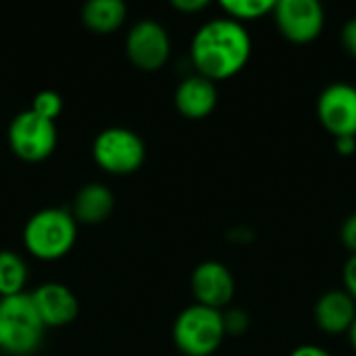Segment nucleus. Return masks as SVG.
I'll return each instance as SVG.
<instances>
[{"mask_svg":"<svg viewBox=\"0 0 356 356\" xmlns=\"http://www.w3.org/2000/svg\"><path fill=\"white\" fill-rule=\"evenodd\" d=\"M171 6L179 13H188V15H194V13H200L209 6V0H173Z\"/></svg>","mask_w":356,"mask_h":356,"instance_id":"23","label":"nucleus"},{"mask_svg":"<svg viewBox=\"0 0 356 356\" xmlns=\"http://www.w3.org/2000/svg\"><path fill=\"white\" fill-rule=\"evenodd\" d=\"M340 40H342L344 50L356 58V17L344 23V27L340 31Z\"/></svg>","mask_w":356,"mask_h":356,"instance_id":"22","label":"nucleus"},{"mask_svg":"<svg viewBox=\"0 0 356 356\" xmlns=\"http://www.w3.org/2000/svg\"><path fill=\"white\" fill-rule=\"evenodd\" d=\"M217 100H219L217 83L198 73L181 79L173 96L177 113L192 121H200L209 117L215 111Z\"/></svg>","mask_w":356,"mask_h":356,"instance_id":"12","label":"nucleus"},{"mask_svg":"<svg viewBox=\"0 0 356 356\" xmlns=\"http://www.w3.org/2000/svg\"><path fill=\"white\" fill-rule=\"evenodd\" d=\"M290 356H334L330 350H325L323 346L319 344H302V346H296Z\"/></svg>","mask_w":356,"mask_h":356,"instance_id":"24","label":"nucleus"},{"mask_svg":"<svg viewBox=\"0 0 356 356\" xmlns=\"http://www.w3.org/2000/svg\"><path fill=\"white\" fill-rule=\"evenodd\" d=\"M113 209H115L113 192L102 184H88L75 194L71 215L75 217L77 223L98 225L111 217Z\"/></svg>","mask_w":356,"mask_h":356,"instance_id":"14","label":"nucleus"},{"mask_svg":"<svg viewBox=\"0 0 356 356\" xmlns=\"http://www.w3.org/2000/svg\"><path fill=\"white\" fill-rule=\"evenodd\" d=\"M44 323L29 294L0 298V350L8 356L35 355L44 342Z\"/></svg>","mask_w":356,"mask_h":356,"instance_id":"3","label":"nucleus"},{"mask_svg":"<svg viewBox=\"0 0 356 356\" xmlns=\"http://www.w3.org/2000/svg\"><path fill=\"white\" fill-rule=\"evenodd\" d=\"M317 119L321 127L338 138H356V86L334 81L317 98Z\"/></svg>","mask_w":356,"mask_h":356,"instance_id":"9","label":"nucleus"},{"mask_svg":"<svg viewBox=\"0 0 356 356\" xmlns=\"http://www.w3.org/2000/svg\"><path fill=\"white\" fill-rule=\"evenodd\" d=\"M356 319V302L346 290H330L315 305V323L327 336H342Z\"/></svg>","mask_w":356,"mask_h":356,"instance_id":"13","label":"nucleus"},{"mask_svg":"<svg viewBox=\"0 0 356 356\" xmlns=\"http://www.w3.org/2000/svg\"><path fill=\"white\" fill-rule=\"evenodd\" d=\"M77 240V221L65 209H42L23 227V246L38 261H58Z\"/></svg>","mask_w":356,"mask_h":356,"instance_id":"2","label":"nucleus"},{"mask_svg":"<svg viewBox=\"0 0 356 356\" xmlns=\"http://www.w3.org/2000/svg\"><path fill=\"white\" fill-rule=\"evenodd\" d=\"M125 54L140 71H159L171 56V38L159 21L142 19L127 31Z\"/></svg>","mask_w":356,"mask_h":356,"instance_id":"8","label":"nucleus"},{"mask_svg":"<svg viewBox=\"0 0 356 356\" xmlns=\"http://www.w3.org/2000/svg\"><path fill=\"white\" fill-rule=\"evenodd\" d=\"M271 15L280 33L292 44H311L325 27V8L319 0H280Z\"/></svg>","mask_w":356,"mask_h":356,"instance_id":"7","label":"nucleus"},{"mask_svg":"<svg viewBox=\"0 0 356 356\" xmlns=\"http://www.w3.org/2000/svg\"><path fill=\"white\" fill-rule=\"evenodd\" d=\"M219 6L227 19L246 25L248 21H257L271 15L275 8V0H221Z\"/></svg>","mask_w":356,"mask_h":356,"instance_id":"17","label":"nucleus"},{"mask_svg":"<svg viewBox=\"0 0 356 356\" xmlns=\"http://www.w3.org/2000/svg\"><path fill=\"white\" fill-rule=\"evenodd\" d=\"M35 115H40L42 119L54 121L60 113H63V98L58 92L54 90H42L33 96L31 106H29Z\"/></svg>","mask_w":356,"mask_h":356,"instance_id":"18","label":"nucleus"},{"mask_svg":"<svg viewBox=\"0 0 356 356\" xmlns=\"http://www.w3.org/2000/svg\"><path fill=\"white\" fill-rule=\"evenodd\" d=\"M223 340V311L194 302L175 317L173 344L184 356L215 355L221 348Z\"/></svg>","mask_w":356,"mask_h":356,"instance_id":"4","label":"nucleus"},{"mask_svg":"<svg viewBox=\"0 0 356 356\" xmlns=\"http://www.w3.org/2000/svg\"><path fill=\"white\" fill-rule=\"evenodd\" d=\"M6 140L15 156L25 163H40L54 152L58 134L54 121L42 119L31 108H27L13 117Z\"/></svg>","mask_w":356,"mask_h":356,"instance_id":"6","label":"nucleus"},{"mask_svg":"<svg viewBox=\"0 0 356 356\" xmlns=\"http://www.w3.org/2000/svg\"><path fill=\"white\" fill-rule=\"evenodd\" d=\"M340 240H342L344 248L350 254H356V211L353 215H348L346 221L342 223V227H340Z\"/></svg>","mask_w":356,"mask_h":356,"instance_id":"20","label":"nucleus"},{"mask_svg":"<svg viewBox=\"0 0 356 356\" xmlns=\"http://www.w3.org/2000/svg\"><path fill=\"white\" fill-rule=\"evenodd\" d=\"M342 282H344V290L353 296L356 302V254H350L344 269H342Z\"/></svg>","mask_w":356,"mask_h":356,"instance_id":"21","label":"nucleus"},{"mask_svg":"<svg viewBox=\"0 0 356 356\" xmlns=\"http://www.w3.org/2000/svg\"><path fill=\"white\" fill-rule=\"evenodd\" d=\"M27 284V265L13 250H0V298L23 294Z\"/></svg>","mask_w":356,"mask_h":356,"instance_id":"16","label":"nucleus"},{"mask_svg":"<svg viewBox=\"0 0 356 356\" xmlns=\"http://www.w3.org/2000/svg\"><path fill=\"white\" fill-rule=\"evenodd\" d=\"M92 159L111 175H129L144 165L146 144L134 129L106 127L94 138Z\"/></svg>","mask_w":356,"mask_h":356,"instance_id":"5","label":"nucleus"},{"mask_svg":"<svg viewBox=\"0 0 356 356\" xmlns=\"http://www.w3.org/2000/svg\"><path fill=\"white\" fill-rule=\"evenodd\" d=\"M336 150L342 156H353L356 152V138H338L336 140Z\"/></svg>","mask_w":356,"mask_h":356,"instance_id":"25","label":"nucleus"},{"mask_svg":"<svg viewBox=\"0 0 356 356\" xmlns=\"http://www.w3.org/2000/svg\"><path fill=\"white\" fill-rule=\"evenodd\" d=\"M252 40L246 25L217 17L200 25L190 42V58L198 75L223 81L238 75L250 60Z\"/></svg>","mask_w":356,"mask_h":356,"instance_id":"1","label":"nucleus"},{"mask_svg":"<svg viewBox=\"0 0 356 356\" xmlns=\"http://www.w3.org/2000/svg\"><path fill=\"white\" fill-rule=\"evenodd\" d=\"M127 19V6L123 0H90L81 8L83 25L100 35L117 31Z\"/></svg>","mask_w":356,"mask_h":356,"instance_id":"15","label":"nucleus"},{"mask_svg":"<svg viewBox=\"0 0 356 356\" xmlns=\"http://www.w3.org/2000/svg\"><path fill=\"white\" fill-rule=\"evenodd\" d=\"M225 336H244L250 327V317L242 309H227L223 313Z\"/></svg>","mask_w":356,"mask_h":356,"instance_id":"19","label":"nucleus"},{"mask_svg":"<svg viewBox=\"0 0 356 356\" xmlns=\"http://www.w3.org/2000/svg\"><path fill=\"white\" fill-rule=\"evenodd\" d=\"M346 336H348V344H350V348L356 353V319L353 321V325H350V330L346 332Z\"/></svg>","mask_w":356,"mask_h":356,"instance_id":"26","label":"nucleus"},{"mask_svg":"<svg viewBox=\"0 0 356 356\" xmlns=\"http://www.w3.org/2000/svg\"><path fill=\"white\" fill-rule=\"evenodd\" d=\"M190 288L196 305L223 311L234 300L236 280L221 261H204L192 271Z\"/></svg>","mask_w":356,"mask_h":356,"instance_id":"10","label":"nucleus"},{"mask_svg":"<svg viewBox=\"0 0 356 356\" xmlns=\"http://www.w3.org/2000/svg\"><path fill=\"white\" fill-rule=\"evenodd\" d=\"M29 296L46 330L65 327L79 315V302L75 294L58 282L40 284Z\"/></svg>","mask_w":356,"mask_h":356,"instance_id":"11","label":"nucleus"}]
</instances>
